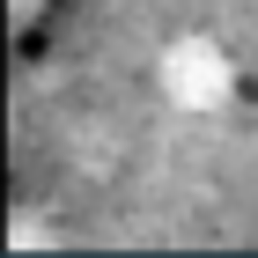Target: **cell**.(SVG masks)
Listing matches in <instances>:
<instances>
[{
    "instance_id": "obj_1",
    "label": "cell",
    "mask_w": 258,
    "mask_h": 258,
    "mask_svg": "<svg viewBox=\"0 0 258 258\" xmlns=\"http://www.w3.org/2000/svg\"><path fill=\"white\" fill-rule=\"evenodd\" d=\"M162 96L177 111H221L236 96V59L229 44H214L207 30H184L177 44H162Z\"/></svg>"
}]
</instances>
